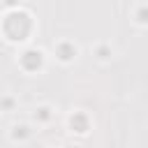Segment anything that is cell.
<instances>
[{"instance_id": "obj_1", "label": "cell", "mask_w": 148, "mask_h": 148, "mask_svg": "<svg viewBox=\"0 0 148 148\" xmlns=\"http://www.w3.org/2000/svg\"><path fill=\"white\" fill-rule=\"evenodd\" d=\"M42 62H44V53H42L39 49H28V51H23V56H21V65H23L25 69H37Z\"/></svg>"}, {"instance_id": "obj_3", "label": "cell", "mask_w": 148, "mask_h": 148, "mask_svg": "<svg viewBox=\"0 0 148 148\" xmlns=\"http://www.w3.org/2000/svg\"><path fill=\"white\" fill-rule=\"evenodd\" d=\"M69 125H72V130L76 127V132H86V130H88V120H86L83 116H79V113L69 118Z\"/></svg>"}, {"instance_id": "obj_4", "label": "cell", "mask_w": 148, "mask_h": 148, "mask_svg": "<svg viewBox=\"0 0 148 148\" xmlns=\"http://www.w3.org/2000/svg\"><path fill=\"white\" fill-rule=\"evenodd\" d=\"M136 12H139V14H136V21H139V23H148V5H139Z\"/></svg>"}, {"instance_id": "obj_2", "label": "cell", "mask_w": 148, "mask_h": 148, "mask_svg": "<svg viewBox=\"0 0 148 148\" xmlns=\"http://www.w3.org/2000/svg\"><path fill=\"white\" fill-rule=\"evenodd\" d=\"M56 53H58V58H60V60H65V62H67V60H72V58L76 56V46H74V44L62 42V44H58V46H56Z\"/></svg>"}]
</instances>
